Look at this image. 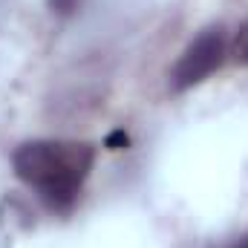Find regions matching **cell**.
<instances>
[{
    "mask_svg": "<svg viewBox=\"0 0 248 248\" xmlns=\"http://www.w3.org/2000/svg\"><path fill=\"white\" fill-rule=\"evenodd\" d=\"M95 165L90 141L69 139H32L12 153L15 176L29 185L52 211H66L78 199Z\"/></svg>",
    "mask_w": 248,
    "mask_h": 248,
    "instance_id": "cell-1",
    "label": "cell"
},
{
    "mask_svg": "<svg viewBox=\"0 0 248 248\" xmlns=\"http://www.w3.org/2000/svg\"><path fill=\"white\" fill-rule=\"evenodd\" d=\"M228 55L240 66H248V20H243L234 32V38L228 41Z\"/></svg>",
    "mask_w": 248,
    "mask_h": 248,
    "instance_id": "cell-3",
    "label": "cell"
},
{
    "mask_svg": "<svg viewBox=\"0 0 248 248\" xmlns=\"http://www.w3.org/2000/svg\"><path fill=\"white\" fill-rule=\"evenodd\" d=\"M228 58V35L222 26H208L202 29L179 55V61L173 63L168 84L173 93H187L199 84H205L217 69H222V63Z\"/></svg>",
    "mask_w": 248,
    "mask_h": 248,
    "instance_id": "cell-2",
    "label": "cell"
},
{
    "mask_svg": "<svg viewBox=\"0 0 248 248\" xmlns=\"http://www.w3.org/2000/svg\"><path fill=\"white\" fill-rule=\"evenodd\" d=\"M110 150H122L124 144H127V136H124V130H116L113 136H107V141H104Z\"/></svg>",
    "mask_w": 248,
    "mask_h": 248,
    "instance_id": "cell-5",
    "label": "cell"
},
{
    "mask_svg": "<svg viewBox=\"0 0 248 248\" xmlns=\"http://www.w3.org/2000/svg\"><path fill=\"white\" fill-rule=\"evenodd\" d=\"M49 6H52V12H58V15H69V12L78 6V0H49Z\"/></svg>",
    "mask_w": 248,
    "mask_h": 248,
    "instance_id": "cell-4",
    "label": "cell"
},
{
    "mask_svg": "<svg viewBox=\"0 0 248 248\" xmlns=\"http://www.w3.org/2000/svg\"><path fill=\"white\" fill-rule=\"evenodd\" d=\"M237 248H248V237H246V240H243V243H240Z\"/></svg>",
    "mask_w": 248,
    "mask_h": 248,
    "instance_id": "cell-6",
    "label": "cell"
}]
</instances>
